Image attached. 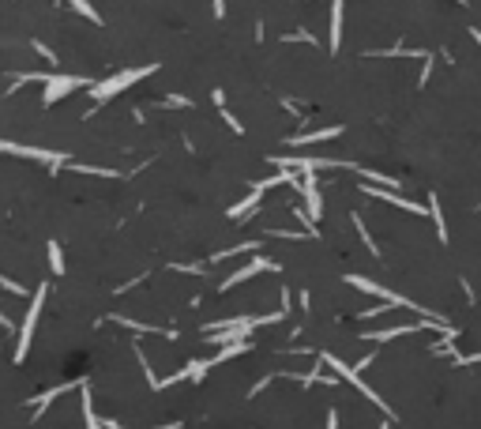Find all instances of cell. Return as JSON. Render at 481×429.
I'll list each match as a JSON object with an SVG mask.
<instances>
[{
  "label": "cell",
  "mask_w": 481,
  "mask_h": 429,
  "mask_svg": "<svg viewBox=\"0 0 481 429\" xmlns=\"http://www.w3.org/2000/svg\"><path fill=\"white\" fill-rule=\"evenodd\" d=\"M68 4H71V8H76V12H79V15H87V19H91V23H98V12H94V8H91V4H87V0H68Z\"/></svg>",
  "instance_id": "obj_16"
},
{
  "label": "cell",
  "mask_w": 481,
  "mask_h": 429,
  "mask_svg": "<svg viewBox=\"0 0 481 429\" xmlns=\"http://www.w3.org/2000/svg\"><path fill=\"white\" fill-rule=\"evenodd\" d=\"M79 87H94L91 79H83V76H45V94H42V102L45 106H53L57 98H64V94H71V91H79Z\"/></svg>",
  "instance_id": "obj_5"
},
{
  "label": "cell",
  "mask_w": 481,
  "mask_h": 429,
  "mask_svg": "<svg viewBox=\"0 0 481 429\" xmlns=\"http://www.w3.org/2000/svg\"><path fill=\"white\" fill-rule=\"evenodd\" d=\"M429 324H432V316H421V324H399V328H388V331H365V339H372V343H391V339L421 331V328H429Z\"/></svg>",
  "instance_id": "obj_7"
},
{
  "label": "cell",
  "mask_w": 481,
  "mask_h": 429,
  "mask_svg": "<svg viewBox=\"0 0 481 429\" xmlns=\"http://www.w3.org/2000/svg\"><path fill=\"white\" fill-rule=\"evenodd\" d=\"M354 226H357L361 241H365V249L372 252V256H380V249H376V241H372V237H368V230H365V222H361V214H354Z\"/></svg>",
  "instance_id": "obj_15"
},
{
  "label": "cell",
  "mask_w": 481,
  "mask_h": 429,
  "mask_svg": "<svg viewBox=\"0 0 481 429\" xmlns=\"http://www.w3.org/2000/svg\"><path fill=\"white\" fill-rule=\"evenodd\" d=\"M0 151L4 155H19V158H34V162H49V166H68L71 158L60 155V151H45V147H23V143L0 140Z\"/></svg>",
  "instance_id": "obj_4"
},
{
  "label": "cell",
  "mask_w": 481,
  "mask_h": 429,
  "mask_svg": "<svg viewBox=\"0 0 481 429\" xmlns=\"http://www.w3.org/2000/svg\"><path fill=\"white\" fill-rule=\"evenodd\" d=\"M459 4H467V0H459Z\"/></svg>",
  "instance_id": "obj_26"
},
{
  "label": "cell",
  "mask_w": 481,
  "mask_h": 429,
  "mask_svg": "<svg viewBox=\"0 0 481 429\" xmlns=\"http://www.w3.org/2000/svg\"><path fill=\"white\" fill-rule=\"evenodd\" d=\"M34 50H38V53H42V57H45V60H49V65H57V57H53V50H45V45H42V42H34Z\"/></svg>",
  "instance_id": "obj_20"
},
{
  "label": "cell",
  "mask_w": 481,
  "mask_h": 429,
  "mask_svg": "<svg viewBox=\"0 0 481 429\" xmlns=\"http://www.w3.org/2000/svg\"><path fill=\"white\" fill-rule=\"evenodd\" d=\"M327 429H339V410L331 407V415H327Z\"/></svg>",
  "instance_id": "obj_21"
},
{
  "label": "cell",
  "mask_w": 481,
  "mask_h": 429,
  "mask_svg": "<svg viewBox=\"0 0 481 429\" xmlns=\"http://www.w3.org/2000/svg\"><path fill=\"white\" fill-rule=\"evenodd\" d=\"M429 214H432V222H436L440 241H447V222H444V211H440V200H436V196H429Z\"/></svg>",
  "instance_id": "obj_13"
},
{
  "label": "cell",
  "mask_w": 481,
  "mask_h": 429,
  "mask_svg": "<svg viewBox=\"0 0 481 429\" xmlns=\"http://www.w3.org/2000/svg\"><path fill=\"white\" fill-rule=\"evenodd\" d=\"M320 362H324V365H331V369H335V373H339V377H342V380H350V384H354V388H357V392H361V395H365V399H368V403H376V407H380V410H383V415H391V407H388V403H383V399H380V395H376V392H372V388H368V384H365V380H361V377H357V369H350V365H346V362H342V358H335V354H320ZM391 418H395V415H391Z\"/></svg>",
  "instance_id": "obj_2"
},
{
  "label": "cell",
  "mask_w": 481,
  "mask_h": 429,
  "mask_svg": "<svg viewBox=\"0 0 481 429\" xmlns=\"http://www.w3.org/2000/svg\"><path fill=\"white\" fill-rule=\"evenodd\" d=\"M357 177H365L368 185H380V188H399V177H388V173H376V170H361V166H357Z\"/></svg>",
  "instance_id": "obj_12"
},
{
  "label": "cell",
  "mask_w": 481,
  "mask_h": 429,
  "mask_svg": "<svg viewBox=\"0 0 481 429\" xmlns=\"http://www.w3.org/2000/svg\"><path fill=\"white\" fill-rule=\"evenodd\" d=\"M380 429H391V426H388V422H383V426H380Z\"/></svg>",
  "instance_id": "obj_25"
},
{
  "label": "cell",
  "mask_w": 481,
  "mask_h": 429,
  "mask_svg": "<svg viewBox=\"0 0 481 429\" xmlns=\"http://www.w3.org/2000/svg\"><path fill=\"white\" fill-rule=\"evenodd\" d=\"M263 200V188L260 185H252V192H248V200H240L237 208H230V219H248V214L256 211V204Z\"/></svg>",
  "instance_id": "obj_9"
},
{
  "label": "cell",
  "mask_w": 481,
  "mask_h": 429,
  "mask_svg": "<svg viewBox=\"0 0 481 429\" xmlns=\"http://www.w3.org/2000/svg\"><path fill=\"white\" fill-rule=\"evenodd\" d=\"M158 65H147V68H128V72H117V76H109L106 83H94L91 87V98L94 102H106V98H113V94H120L124 87H132V83H139L143 76H150Z\"/></svg>",
  "instance_id": "obj_1"
},
{
  "label": "cell",
  "mask_w": 481,
  "mask_h": 429,
  "mask_svg": "<svg viewBox=\"0 0 481 429\" xmlns=\"http://www.w3.org/2000/svg\"><path fill=\"white\" fill-rule=\"evenodd\" d=\"M286 42H316V38H312L309 30H301V34H286Z\"/></svg>",
  "instance_id": "obj_19"
},
{
  "label": "cell",
  "mask_w": 481,
  "mask_h": 429,
  "mask_svg": "<svg viewBox=\"0 0 481 429\" xmlns=\"http://www.w3.org/2000/svg\"><path fill=\"white\" fill-rule=\"evenodd\" d=\"M0 286H4V290H12V294H27L19 283H12V279H8V275H0Z\"/></svg>",
  "instance_id": "obj_17"
},
{
  "label": "cell",
  "mask_w": 481,
  "mask_h": 429,
  "mask_svg": "<svg viewBox=\"0 0 481 429\" xmlns=\"http://www.w3.org/2000/svg\"><path fill=\"white\" fill-rule=\"evenodd\" d=\"M275 260H267V256H256L252 264H245V267H237L234 275H230L226 283H222V290H230V286H237V283H245V279H252V275H260V272H275Z\"/></svg>",
  "instance_id": "obj_6"
},
{
  "label": "cell",
  "mask_w": 481,
  "mask_h": 429,
  "mask_svg": "<svg viewBox=\"0 0 481 429\" xmlns=\"http://www.w3.org/2000/svg\"><path fill=\"white\" fill-rule=\"evenodd\" d=\"M470 34H474V42H478V45H481V30H478V27H474V30H470Z\"/></svg>",
  "instance_id": "obj_24"
},
{
  "label": "cell",
  "mask_w": 481,
  "mask_h": 429,
  "mask_svg": "<svg viewBox=\"0 0 481 429\" xmlns=\"http://www.w3.org/2000/svg\"><path fill=\"white\" fill-rule=\"evenodd\" d=\"M429 76H432V57H425V68H421V79H418V87L429 83Z\"/></svg>",
  "instance_id": "obj_18"
},
{
  "label": "cell",
  "mask_w": 481,
  "mask_h": 429,
  "mask_svg": "<svg viewBox=\"0 0 481 429\" xmlns=\"http://www.w3.org/2000/svg\"><path fill=\"white\" fill-rule=\"evenodd\" d=\"M106 429H128V426H120V422H106Z\"/></svg>",
  "instance_id": "obj_23"
},
{
  "label": "cell",
  "mask_w": 481,
  "mask_h": 429,
  "mask_svg": "<svg viewBox=\"0 0 481 429\" xmlns=\"http://www.w3.org/2000/svg\"><path fill=\"white\" fill-rule=\"evenodd\" d=\"M342 42V0H331V50Z\"/></svg>",
  "instance_id": "obj_11"
},
{
  "label": "cell",
  "mask_w": 481,
  "mask_h": 429,
  "mask_svg": "<svg viewBox=\"0 0 481 429\" xmlns=\"http://www.w3.org/2000/svg\"><path fill=\"white\" fill-rule=\"evenodd\" d=\"M45 249H49V267H53V275H60V272H64V256H60V245H57V241H49V245H45Z\"/></svg>",
  "instance_id": "obj_14"
},
{
  "label": "cell",
  "mask_w": 481,
  "mask_h": 429,
  "mask_svg": "<svg viewBox=\"0 0 481 429\" xmlns=\"http://www.w3.org/2000/svg\"><path fill=\"white\" fill-rule=\"evenodd\" d=\"M214 15H219V19L226 15V0H214Z\"/></svg>",
  "instance_id": "obj_22"
},
{
  "label": "cell",
  "mask_w": 481,
  "mask_h": 429,
  "mask_svg": "<svg viewBox=\"0 0 481 429\" xmlns=\"http://www.w3.org/2000/svg\"><path fill=\"white\" fill-rule=\"evenodd\" d=\"M42 305H45V286H38L34 290V301H30L27 316H23V328H19V346H15V362H23L30 351V336H34L38 328V316H42Z\"/></svg>",
  "instance_id": "obj_3"
},
{
  "label": "cell",
  "mask_w": 481,
  "mask_h": 429,
  "mask_svg": "<svg viewBox=\"0 0 481 429\" xmlns=\"http://www.w3.org/2000/svg\"><path fill=\"white\" fill-rule=\"evenodd\" d=\"M342 132V124H331V129H320V132H309V136H293L290 140V147H309V143H320V140H331V136H339Z\"/></svg>",
  "instance_id": "obj_10"
},
{
  "label": "cell",
  "mask_w": 481,
  "mask_h": 429,
  "mask_svg": "<svg viewBox=\"0 0 481 429\" xmlns=\"http://www.w3.org/2000/svg\"><path fill=\"white\" fill-rule=\"evenodd\" d=\"M71 388H83V380H71V384L49 388V392H45V395H38V399H34V418H42V415H45V407H49L53 399H60L64 392H71Z\"/></svg>",
  "instance_id": "obj_8"
}]
</instances>
